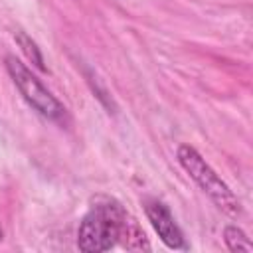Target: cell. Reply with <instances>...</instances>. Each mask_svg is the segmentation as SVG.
<instances>
[{"instance_id":"cell-1","label":"cell","mask_w":253,"mask_h":253,"mask_svg":"<svg viewBox=\"0 0 253 253\" xmlns=\"http://www.w3.org/2000/svg\"><path fill=\"white\" fill-rule=\"evenodd\" d=\"M128 211L113 198H97L77 227V249L83 253H103L119 243Z\"/></svg>"},{"instance_id":"cell-2","label":"cell","mask_w":253,"mask_h":253,"mask_svg":"<svg viewBox=\"0 0 253 253\" xmlns=\"http://www.w3.org/2000/svg\"><path fill=\"white\" fill-rule=\"evenodd\" d=\"M176 160L184 168V172L198 184V188L227 215L239 217L243 208L233 190L225 184V180L210 166V162L190 144H180L176 148Z\"/></svg>"},{"instance_id":"cell-3","label":"cell","mask_w":253,"mask_h":253,"mask_svg":"<svg viewBox=\"0 0 253 253\" xmlns=\"http://www.w3.org/2000/svg\"><path fill=\"white\" fill-rule=\"evenodd\" d=\"M4 67H6L14 87L22 95V99L38 115H42L43 119L57 123V125H65L69 121V113H67L65 105L32 73V69L26 63H22L16 55H6Z\"/></svg>"},{"instance_id":"cell-4","label":"cell","mask_w":253,"mask_h":253,"mask_svg":"<svg viewBox=\"0 0 253 253\" xmlns=\"http://www.w3.org/2000/svg\"><path fill=\"white\" fill-rule=\"evenodd\" d=\"M142 206H144V213H146L152 229L156 231V235L160 237V241L166 247H170V249H188L184 233L178 227V223H176V219L170 213L166 204H162L156 198H146L142 202Z\"/></svg>"},{"instance_id":"cell-5","label":"cell","mask_w":253,"mask_h":253,"mask_svg":"<svg viewBox=\"0 0 253 253\" xmlns=\"http://www.w3.org/2000/svg\"><path fill=\"white\" fill-rule=\"evenodd\" d=\"M119 243H121L125 249H130V251L150 249V243H148V239H146L142 227L138 225V221H136L132 215H126V219H125V223H123V229H121Z\"/></svg>"},{"instance_id":"cell-6","label":"cell","mask_w":253,"mask_h":253,"mask_svg":"<svg viewBox=\"0 0 253 253\" xmlns=\"http://www.w3.org/2000/svg\"><path fill=\"white\" fill-rule=\"evenodd\" d=\"M14 40H16V43L20 45L22 53L32 61L34 67H38L40 71H47L45 59H43V55H42V49L38 47V43H36L24 30H16V32H14Z\"/></svg>"},{"instance_id":"cell-7","label":"cell","mask_w":253,"mask_h":253,"mask_svg":"<svg viewBox=\"0 0 253 253\" xmlns=\"http://www.w3.org/2000/svg\"><path fill=\"white\" fill-rule=\"evenodd\" d=\"M223 241L229 251H253V245L247 237V233L237 225H225L223 227Z\"/></svg>"},{"instance_id":"cell-8","label":"cell","mask_w":253,"mask_h":253,"mask_svg":"<svg viewBox=\"0 0 253 253\" xmlns=\"http://www.w3.org/2000/svg\"><path fill=\"white\" fill-rule=\"evenodd\" d=\"M0 239H2V229H0Z\"/></svg>"}]
</instances>
